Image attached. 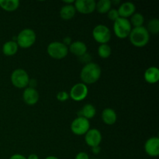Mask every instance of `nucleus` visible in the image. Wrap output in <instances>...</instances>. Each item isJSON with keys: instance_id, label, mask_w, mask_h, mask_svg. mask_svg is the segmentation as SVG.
Returning a JSON list of instances; mask_svg holds the SVG:
<instances>
[{"instance_id": "obj_15", "label": "nucleus", "mask_w": 159, "mask_h": 159, "mask_svg": "<svg viewBox=\"0 0 159 159\" xmlns=\"http://www.w3.org/2000/svg\"><path fill=\"white\" fill-rule=\"evenodd\" d=\"M68 51L79 57L87 53V46L84 42L80 40L71 42L68 48Z\"/></svg>"}, {"instance_id": "obj_26", "label": "nucleus", "mask_w": 159, "mask_h": 159, "mask_svg": "<svg viewBox=\"0 0 159 159\" xmlns=\"http://www.w3.org/2000/svg\"><path fill=\"white\" fill-rule=\"evenodd\" d=\"M107 16H108L109 20H112V21H116L118 18H120L119 13H118L117 9H111L108 12H107Z\"/></svg>"}, {"instance_id": "obj_7", "label": "nucleus", "mask_w": 159, "mask_h": 159, "mask_svg": "<svg viewBox=\"0 0 159 159\" xmlns=\"http://www.w3.org/2000/svg\"><path fill=\"white\" fill-rule=\"evenodd\" d=\"M93 37L97 43L104 44L108 43L111 39V32L108 26L103 24H99L93 29Z\"/></svg>"}, {"instance_id": "obj_18", "label": "nucleus", "mask_w": 159, "mask_h": 159, "mask_svg": "<svg viewBox=\"0 0 159 159\" xmlns=\"http://www.w3.org/2000/svg\"><path fill=\"white\" fill-rule=\"evenodd\" d=\"M96 107L92 104H85L81 110L78 112V115L79 116H82V117L85 118V119L89 120L93 119L95 116H96Z\"/></svg>"}, {"instance_id": "obj_25", "label": "nucleus", "mask_w": 159, "mask_h": 159, "mask_svg": "<svg viewBox=\"0 0 159 159\" xmlns=\"http://www.w3.org/2000/svg\"><path fill=\"white\" fill-rule=\"evenodd\" d=\"M149 34H158L159 32V20L158 19H152L148 23V28H146Z\"/></svg>"}, {"instance_id": "obj_13", "label": "nucleus", "mask_w": 159, "mask_h": 159, "mask_svg": "<svg viewBox=\"0 0 159 159\" xmlns=\"http://www.w3.org/2000/svg\"><path fill=\"white\" fill-rule=\"evenodd\" d=\"M23 99L25 103L29 106H34L38 102L39 93L36 89L26 87L23 93Z\"/></svg>"}, {"instance_id": "obj_8", "label": "nucleus", "mask_w": 159, "mask_h": 159, "mask_svg": "<svg viewBox=\"0 0 159 159\" xmlns=\"http://www.w3.org/2000/svg\"><path fill=\"white\" fill-rule=\"evenodd\" d=\"M90 129L89 120L82 116H78L71 124V130L74 134L82 136L85 135Z\"/></svg>"}, {"instance_id": "obj_28", "label": "nucleus", "mask_w": 159, "mask_h": 159, "mask_svg": "<svg viewBox=\"0 0 159 159\" xmlns=\"http://www.w3.org/2000/svg\"><path fill=\"white\" fill-rule=\"evenodd\" d=\"M79 58H80L81 61L84 62V63L85 64H88L89 63V62H91V57H90V55L88 53H85L84 55L79 57Z\"/></svg>"}, {"instance_id": "obj_20", "label": "nucleus", "mask_w": 159, "mask_h": 159, "mask_svg": "<svg viewBox=\"0 0 159 159\" xmlns=\"http://www.w3.org/2000/svg\"><path fill=\"white\" fill-rule=\"evenodd\" d=\"M18 44L14 40H9L2 46V53L6 56H13L18 51Z\"/></svg>"}, {"instance_id": "obj_10", "label": "nucleus", "mask_w": 159, "mask_h": 159, "mask_svg": "<svg viewBox=\"0 0 159 159\" xmlns=\"http://www.w3.org/2000/svg\"><path fill=\"white\" fill-rule=\"evenodd\" d=\"M74 4L76 12L81 14H90L96 10V2L94 0H76Z\"/></svg>"}, {"instance_id": "obj_3", "label": "nucleus", "mask_w": 159, "mask_h": 159, "mask_svg": "<svg viewBox=\"0 0 159 159\" xmlns=\"http://www.w3.org/2000/svg\"><path fill=\"white\" fill-rule=\"evenodd\" d=\"M37 36L34 30L26 28L20 32L16 37V43L21 48H29L35 43Z\"/></svg>"}, {"instance_id": "obj_2", "label": "nucleus", "mask_w": 159, "mask_h": 159, "mask_svg": "<svg viewBox=\"0 0 159 159\" xmlns=\"http://www.w3.org/2000/svg\"><path fill=\"white\" fill-rule=\"evenodd\" d=\"M130 43L137 48H143L148 43L150 34L144 26L132 28L129 35Z\"/></svg>"}, {"instance_id": "obj_23", "label": "nucleus", "mask_w": 159, "mask_h": 159, "mask_svg": "<svg viewBox=\"0 0 159 159\" xmlns=\"http://www.w3.org/2000/svg\"><path fill=\"white\" fill-rule=\"evenodd\" d=\"M130 18V24L131 26L135 27H140V26H143V24L144 23V16L139 12H135L131 16Z\"/></svg>"}, {"instance_id": "obj_21", "label": "nucleus", "mask_w": 159, "mask_h": 159, "mask_svg": "<svg viewBox=\"0 0 159 159\" xmlns=\"http://www.w3.org/2000/svg\"><path fill=\"white\" fill-rule=\"evenodd\" d=\"M20 6L19 0H0V7L7 12H13Z\"/></svg>"}, {"instance_id": "obj_19", "label": "nucleus", "mask_w": 159, "mask_h": 159, "mask_svg": "<svg viewBox=\"0 0 159 159\" xmlns=\"http://www.w3.org/2000/svg\"><path fill=\"white\" fill-rule=\"evenodd\" d=\"M76 13L74 5H65L60 9V16L64 20H70Z\"/></svg>"}, {"instance_id": "obj_14", "label": "nucleus", "mask_w": 159, "mask_h": 159, "mask_svg": "<svg viewBox=\"0 0 159 159\" xmlns=\"http://www.w3.org/2000/svg\"><path fill=\"white\" fill-rule=\"evenodd\" d=\"M118 13H119L120 17L121 18L127 19L130 17L134 13H135L136 11V6L133 2H126L122 3L120 6L119 9H117Z\"/></svg>"}, {"instance_id": "obj_30", "label": "nucleus", "mask_w": 159, "mask_h": 159, "mask_svg": "<svg viewBox=\"0 0 159 159\" xmlns=\"http://www.w3.org/2000/svg\"><path fill=\"white\" fill-rule=\"evenodd\" d=\"M9 159H26V158L24 155H20V154H15V155H12Z\"/></svg>"}, {"instance_id": "obj_33", "label": "nucleus", "mask_w": 159, "mask_h": 159, "mask_svg": "<svg viewBox=\"0 0 159 159\" xmlns=\"http://www.w3.org/2000/svg\"><path fill=\"white\" fill-rule=\"evenodd\" d=\"M26 159H39V157L38 155H36V154H30V155L26 158Z\"/></svg>"}, {"instance_id": "obj_22", "label": "nucleus", "mask_w": 159, "mask_h": 159, "mask_svg": "<svg viewBox=\"0 0 159 159\" xmlns=\"http://www.w3.org/2000/svg\"><path fill=\"white\" fill-rule=\"evenodd\" d=\"M112 3L110 0H99L96 5V10L100 14L107 13L111 9Z\"/></svg>"}, {"instance_id": "obj_31", "label": "nucleus", "mask_w": 159, "mask_h": 159, "mask_svg": "<svg viewBox=\"0 0 159 159\" xmlns=\"http://www.w3.org/2000/svg\"><path fill=\"white\" fill-rule=\"evenodd\" d=\"M101 152V148L99 146H96V147L92 148V152L94 155H99Z\"/></svg>"}, {"instance_id": "obj_1", "label": "nucleus", "mask_w": 159, "mask_h": 159, "mask_svg": "<svg viewBox=\"0 0 159 159\" xmlns=\"http://www.w3.org/2000/svg\"><path fill=\"white\" fill-rule=\"evenodd\" d=\"M101 74H102V70L99 65L93 62H89L85 64L82 68L80 73V78L82 81V83L85 85L93 84L99 80Z\"/></svg>"}, {"instance_id": "obj_12", "label": "nucleus", "mask_w": 159, "mask_h": 159, "mask_svg": "<svg viewBox=\"0 0 159 159\" xmlns=\"http://www.w3.org/2000/svg\"><path fill=\"white\" fill-rule=\"evenodd\" d=\"M144 151L151 157H158L159 155V138L152 137L148 139L144 144Z\"/></svg>"}, {"instance_id": "obj_24", "label": "nucleus", "mask_w": 159, "mask_h": 159, "mask_svg": "<svg viewBox=\"0 0 159 159\" xmlns=\"http://www.w3.org/2000/svg\"><path fill=\"white\" fill-rule=\"evenodd\" d=\"M112 50L111 48L107 43H104V44H100L98 48V54L101 58H108L110 55H111Z\"/></svg>"}, {"instance_id": "obj_27", "label": "nucleus", "mask_w": 159, "mask_h": 159, "mask_svg": "<svg viewBox=\"0 0 159 159\" xmlns=\"http://www.w3.org/2000/svg\"><path fill=\"white\" fill-rule=\"evenodd\" d=\"M69 99V94L65 91H61L57 94V99L60 102H65Z\"/></svg>"}, {"instance_id": "obj_11", "label": "nucleus", "mask_w": 159, "mask_h": 159, "mask_svg": "<svg viewBox=\"0 0 159 159\" xmlns=\"http://www.w3.org/2000/svg\"><path fill=\"white\" fill-rule=\"evenodd\" d=\"M85 141L89 147L99 146L102 141V134L98 129H89L85 134Z\"/></svg>"}, {"instance_id": "obj_9", "label": "nucleus", "mask_w": 159, "mask_h": 159, "mask_svg": "<svg viewBox=\"0 0 159 159\" xmlns=\"http://www.w3.org/2000/svg\"><path fill=\"white\" fill-rule=\"evenodd\" d=\"M89 93V89L85 84L82 82L75 84L71 87L70 90L69 97L75 102H81L87 97Z\"/></svg>"}, {"instance_id": "obj_35", "label": "nucleus", "mask_w": 159, "mask_h": 159, "mask_svg": "<svg viewBox=\"0 0 159 159\" xmlns=\"http://www.w3.org/2000/svg\"><path fill=\"white\" fill-rule=\"evenodd\" d=\"M94 159H98V158H94Z\"/></svg>"}, {"instance_id": "obj_17", "label": "nucleus", "mask_w": 159, "mask_h": 159, "mask_svg": "<svg viewBox=\"0 0 159 159\" xmlns=\"http://www.w3.org/2000/svg\"><path fill=\"white\" fill-rule=\"evenodd\" d=\"M101 117H102V121L107 125H113L116 122L117 115H116V111L113 109L107 108L102 110Z\"/></svg>"}, {"instance_id": "obj_29", "label": "nucleus", "mask_w": 159, "mask_h": 159, "mask_svg": "<svg viewBox=\"0 0 159 159\" xmlns=\"http://www.w3.org/2000/svg\"><path fill=\"white\" fill-rule=\"evenodd\" d=\"M75 159H89V156L85 152H79L76 155Z\"/></svg>"}, {"instance_id": "obj_4", "label": "nucleus", "mask_w": 159, "mask_h": 159, "mask_svg": "<svg viewBox=\"0 0 159 159\" xmlns=\"http://www.w3.org/2000/svg\"><path fill=\"white\" fill-rule=\"evenodd\" d=\"M113 32L115 35L120 39H125L129 37L132 26L128 19L118 18L116 21L113 22Z\"/></svg>"}, {"instance_id": "obj_5", "label": "nucleus", "mask_w": 159, "mask_h": 159, "mask_svg": "<svg viewBox=\"0 0 159 159\" xmlns=\"http://www.w3.org/2000/svg\"><path fill=\"white\" fill-rule=\"evenodd\" d=\"M47 51L51 57L60 60V59L65 58L68 55V48L62 42L54 41L49 43Z\"/></svg>"}, {"instance_id": "obj_16", "label": "nucleus", "mask_w": 159, "mask_h": 159, "mask_svg": "<svg viewBox=\"0 0 159 159\" xmlns=\"http://www.w3.org/2000/svg\"><path fill=\"white\" fill-rule=\"evenodd\" d=\"M144 80L149 84H155L159 80V69L157 67H149L144 74Z\"/></svg>"}, {"instance_id": "obj_32", "label": "nucleus", "mask_w": 159, "mask_h": 159, "mask_svg": "<svg viewBox=\"0 0 159 159\" xmlns=\"http://www.w3.org/2000/svg\"><path fill=\"white\" fill-rule=\"evenodd\" d=\"M62 43H64V44H65L66 46H68V45H70L71 43V39L70 37H66L64 38L63 40V42Z\"/></svg>"}, {"instance_id": "obj_6", "label": "nucleus", "mask_w": 159, "mask_h": 159, "mask_svg": "<svg viewBox=\"0 0 159 159\" xmlns=\"http://www.w3.org/2000/svg\"><path fill=\"white\" fill-rule=\"evenodd\" d=\"M30 80L29 75L23 68L14 70L11 75V82L16 88L26 89L29 85Z\"/></svg>"}, {"instance_id": "obj_34", "label": "nucleus", "mask_w": 159, "mask_h": 159, "mask_svg": "<svg viewBox=\"0 0 159 159\" xmlns=\"http://www.w3.org/2000/svg\"><path fill=\"white\" fill-rule=\"evenodd\" d=\"M45 159H59V158L55 156H53V155H50V156H48Z\"/></svg>"}]
</instances>
